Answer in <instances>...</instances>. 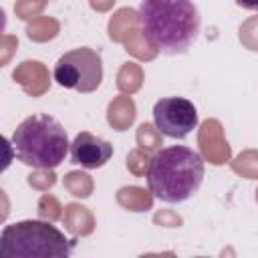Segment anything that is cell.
<instances>
[{
	"instance_id": "obj_1",
	"label": "cell",
	"mask_w": 258,
	"mask_h": 258,
	"mask_svg": "<svg viewBox=\"0 0 258 258\" xmlns=\"http://www.w3.org/2000/svg\"><path fill=\"white\" fill-rule=\"evenodd\" d=\"M137 20L147 44L163 54L185 52L202 28V16L191 0H141Z\"/></svg>"
},
{
	"instance_id": "obj_2",
	"label": "cell",
	"mask_w": 258,
	"mask_h": 258,
	"mask_svg": "<svg viewBox=\"0 0 258 258\" xmlns=\"http://www.w3.org/2000/svg\"><path fill=\"white\" fill-rule=\"evenodd\" d=\"M204 159L185 145H169L155 151L147 163V185L155 200L181 204L189 200L204 181Z\"/></svg>"
},
{
	"instance_id": "obj_3",
	"label": "cell",
	"mask_w": 258,
	"mask_h": 258,
	"mask_svg": "<svg viewBox=\"0 0 258 258\" xmlns=\"http://www.w3.org/2000/svg\"><path fill=\"white\" fill-rule=\"evenodd\" d=\"M10 147L18 161L34 169H54L71 151L64 127L48 113H34L20 121L10 137Z\"/></svg>"
},
{
	"instance_id": "obj_4",
	"label": "cell",
	"mask_w": 258,
	"mask_h": 258,
	"mask_svg": "<svg viewBox=\"0 0 258 258\" xmlns=\"http://www.w3.org/2000/svg\"><path fill=\"white\" fill-rule=\"evenodd\" d=\"M71 252L73 242L50 222H12L0 234L2 258H67Z\"/></svg>"
},
{
	"instance_id": "obj_5",
	"label": "cell",
	"mask_w": 258,
	"mask_h": 258,
	"mask_svg": "<svg viewBox=\"0 0 258 258\" xmlns=\"http://www.w3.org/2000/svg\"><path fill=\"white\" fill-rule=\"evenodd\" d=\"M52 77L64 89L77 93H93L103 81L101 54L89 46L73 48L54 62Z\"/></svg>"
},
{
	"instance_id": "obj_6",
	"label": "cell",
	"mask_w": 258,
	"mask_h": 258,
	"mask_svg": "<svg viewBox=\"0 0 258 258\" xmlns=\"http://www.w3.org/2000/svg\"><path fill=\"white\" fill-rule=\"evenodd\" d=\"M198 109L185 97H163L153 105L155 127L171 139H183L198 127Z\"/></svg>"
},
{
	"instance_id": "obj_7",
	"label": "cell",
	"mask_w": 258,
	"mask_h": 258,
	"mask_svg": "<svg viewBox=\"0 0 258 258\" xmlns=\"http://www.w3.org/2000/svg\"><path fill=\"white\" fill-rule=\"evenodd\" d=\"M113 155V145L89 131H81L75 135L71 143V161L85 169L103 167Z\"/></svg>"
},
{
	"instance_id": "obj_8",
	"label": "cell",
	"mask_w": 258,
	"mask_h": 258,
	"mask_svg": "<svg viewBox=\"0 0 258 258\" xmlns=\"http://www.w3.org/2000/svg\"><path fill=\"white\" fill-rule=\"evenodd\" d=\"M240 8H244V10H254V12H258V0H234Z\"/></svg>"
}]
</instances>
